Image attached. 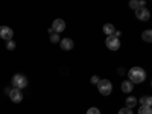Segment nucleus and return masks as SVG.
I'll return each instance as SVG.
<instances>
[{"mask_svg":"<svg viewBox=\"0 0 152 114\" xmlns=\"http://www.w3.org/2000/svg\"><path fill=\"white\" fill-rule=\"evenodd\" d=\"M128 76H129V82H132V84H140V82L145 81L146 73H145V70L140 69V67H132V69L128 72Z\"/></svg>","mask_w":152,"mask_h":114,"instance_id":"1","label":"nucleus"},{"mask_svg":"<svg viewBox=\"0 0 152 114\" xmlns=\"http://www.w3.org/2000/svg\"><path fill=\"white\" fill-rule=\"evenodd\" d=\"M12 85H14V88H17V90H21V88H24L28 85V78L21 73H17L12 76Z\"/></svg>","mask_w":152,"mask_h":114,"instance_id":"2","label":"nucleus"},{"mask_svg":"<svg viewBox=\"0 0 152 114\" xmlns=\"http://www.w3.org/2000/svg\"><path fill=\"white\" fill-rule=\"evenodd\" d=\"M97 90H99V93L102 96H108L113 91V85H111V82L108 79H100L97 82Z\"/></svg>","mask_w":152,"mask_h":114,"instance_id":"3","label":"nucleus"},{"mask_svg":"<svg viewBox=\"0 0 152 114\" xmlns=\"http://www.w3.org/2000/svg\"><path fill=\"white\" fill-rule=\"evenodd\" d=\"M105 44H107V47L111 49V50H117V49L120 47V41H119V38H117L116 35H110V37H107Z\"/></svg>","mask_w":152,"mask_h":114,"instance_id":"4","label":"nucleus"},{"mask_svg":"<svg viewBox=\"0 0 152 114\" xmlns=\"http://www.w3.org/2000/svg\"><path fill=\"white\" fill-rule=\"evenodd\" d=\"M12 29L11 28H8V26H0V37L3 38V40H6V41H9V40H12Z\"/></svg>","mask_w":152,"mask_h":114,"instance_id":"5","label":"nucleus"},{"mask_svg":"<svg viewBox=\"0 0 152 114\" xmlns=\"http://www.w3.org/2000/svg\"><path fill=\"white\" fill-rule=\"evenodd\" d=\"M9 97H11V100H12V102H15V104L21 102V99H23L21 90H17V88H12V90L9 91Z\"/></svg>","mask_w":152,"mask_h":114,"instance_id":"6","label":"nucleus"},{"mask_svg":"<svg viewBox=\"0 0 152 114\" xmlns=\"http://www.w3.org/2000/svg\"><path fill=\"white\" fill-rule=\"evenodd\" d=\"M64 29H66V23H64V20L58 18V20L53 21V24H52V31H53L55 34H59V32H62Z\"/></svg>","mask_w":152,"mask_h":114,"instance_id":"7","label":"nucleus"},{"mask_svg":"<svg viewBox=\"0 0 152 114\" xmlns=\"http://www.w3.org/2000/svg\"><path fill=\"white\" fill-rule=\"evenodd\" d=\"M135 17H137L138 20L146 21V20H149L151 14H149V11H148L146 8H140V9H137V11H135Z\"/></svg>","mask_w":152,"mask_h":114,"instance_id":"8","label":"nucleus"},{"mask_svg":"<svg viewBox=\"0 0 152 114\" xmlns=\"http://www.w3.org/2000/svg\"><path fill=\"white\" fill-rule=\"evenodd\" d=\"M73 41L70 40V38H62L61 40V49H64V50H72L73 49Z\"/></svg>","mask_w":152,"mask_h":114,"instance_id":"9","label":"nucleus"},{"mask_svg":"<svg viewBox=\"0 0 152 114\" xmlns=\"http://www.w3.org/2000/svg\"><path fill=\"white\" fill-rule=\"evenodd\" d=\"M132 82H129V81H123L122 82V91H125V93H131V90H132Z\"/></svg>","mask_w":152,"mask_h":114,"instance_id":"10","label":"nucleus"},{"mask_svg":"<svg viewBox=\"0 0 152 114\" xmlns=\"http://www.w3.org/2000/svg\"><path fill=\"white\" fill-rule=\"evenodd\" d=\"M104 32L110 37V35H114V32H116V29H114V26L111 23H107V24H104Z\"/></svg>","mask_w":152,"mask_h":114,"instance_id":"11","label":"nucleus"},{"mask_svg":"<svg viewBox=\"0 0 152 114\" xmlns=\"http://www.w3.org/2000/svg\"><path fill=\"white\" fill-rule=\"evenodd\" d=\"M140 104H142V107H151V105H152V97H151V96H143V97H140Z\"/></svg>","mask_w":152,"mask_h":114,"instance_id":"12","label":"nucleus"},{"mask_svg":"<svg viewBox=\"0 0 152 114\" xmlns=\"http://www.w3.org/2000/svg\"><path fill=\"white\" fill-rule=\"evenodd\" d=\"M129 6L137 11V9H140V8H145V2H143V0H140V2H135V0H132V2H129Z\"/></svg>","mask_w":152,"mask_h":114,"instance_id":"13","label":"nucleus"},{"mask_svg":"<svg viewBox=\"0 0 152 114\" xmlns=\"http://www.w3.org/2000/svg\"><path fill=\"white\" fill-rule=\"evenodd\" d=\"M137 105V99L135 97H128V99H126V108H129V110H132L134 107Z\"/></svg>","mask_w":152,"mask_h":114,"instance_id":"14","label":"nucleus"},{"mask_svg":"<svg viewBox=\"0 0 152 114\" xmlns=\"http://www.w3.org/2000/svg\"><path fill=\"white\" fill-rule=\"evenodd\" d=\"M142 37H143V40H145L146 43H151V40H152V31H151V29H148V31H145Z\"/></svg>","mask_w":152,"mask_h":114,"instance_id":"15","label":"nucleus"},{"mask_svg":"<svg viewBox=\"0 0 152 114\" xmlns=\"http://www.w3.org/2000/svg\"><path fill=\"white\" fill-rule=\"evenodd\" d=\"M138 114H152V110H151V107H140Z\"/></svg>","mask_w":152,"mask_h":114,"instance_id":"16","label":"nucleus"},{"mask_svg":"<svg viewBox=\"0 0 152 114\" xmlns=\"http://www.w3.org/2000/svg\"><path fill=\"white\" fill-rule=\"evenodd\" d=\"M6 49H9V50H14V49H15V43L12 41V40L6 41Z\"/></svg>","mask_w":152,"mask_h":114,"instance_id":"17","label":"nucleus"},{"mask_svg":"<svg viewBox=\"0 0 152 114\" xmlns=\"http://www.w3.org/2000/svg\"><path fill=\"white\" fill-rule=\"evenodd\" d=\"M87 114H100V110L94 107V108H90V110H88V111H87Z\"/></svg>","mask_w":152,"mask_h":114,"instance_id":"18","label":"nucleus"},{"mask_svg":"<svg viewBox=\"0 0 152 114\" xmlns=\"http://www.w3.org/2000/svg\"><path fill=\"white\" fill-rule=\"evenodd\" d=\"M119 114H132V110H129V108H122L120 111H119Z\"/></svg>","mask_w":152,"mask_h":114,"instance_id":"19","label":"nucleus"},{"mask_svg":"<svg viewBox=\"0 0 152 114\" xmlns=\"http://www.w3.org/2000/svg\"><path fill=\"white\" fill-rule=\"evenodd\" d=\"M50 41H52V43H58V41H59L58 34H52V37H50Z\"/></svg>","mask_w":152,"mask_h":114,"instance_id":"20","label":"nucleus"},{"mask_svg":"<svg viewBox=\"0 0 152 114\" xmlns=\"http://www.w3.org/2000/svg\"><path fill=\"white\" fill-rule=\"evenodd\" d=\"M99 81H100V79L97 78V76H93V78H91V82H93V84H97Z\"/></svg>","mask_w":152,"mask_h":114,"instance_id":"21","label":"nucleus"}]
</instances>
